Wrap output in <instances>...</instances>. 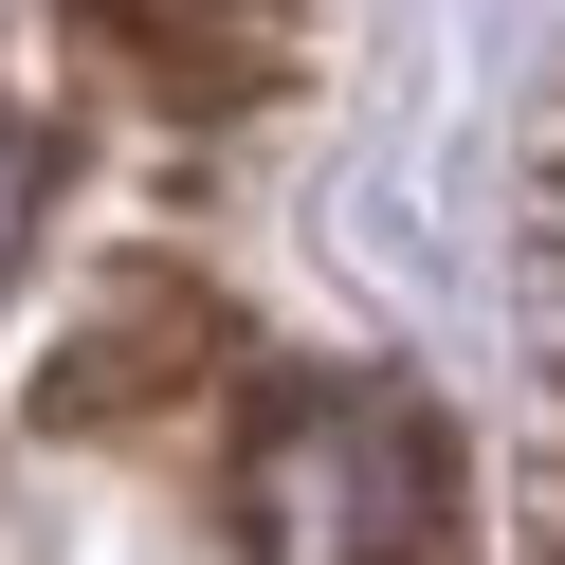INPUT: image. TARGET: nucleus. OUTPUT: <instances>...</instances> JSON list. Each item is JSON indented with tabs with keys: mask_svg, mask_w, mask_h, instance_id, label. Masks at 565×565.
<instances>
[{
	"mask_svg": "<svg viewBox=\"0 0 565 565\" xmlns=\"http://www.w3.org/2000/svg\"><path fill=\"white\" fill-rule=\"evenodd\" d=\"M0 220H19V110H0Z\"/></svg>",
	"mask_w": 565,
	"mask_h": 565,
	"instance_id": "obj_3",
	"label": "nucleus"
},
{
	"mask_svg": "<svg viewBox=\"0 0 565 565\" xmlns=\"http://www.w3.org/2000/svg\"><path fill=\"white\" fill-rule=\"evenodd\" d=\"M438 511H456V456L383 383H292L237 438V547L256 565H438Z\"/></svg>",
	"mask_w": 565,
	"mask_h": 565,
	"instance_id": "obj_1",
	"label": "nucleus"
},
{
	"mask_svg": "<svg viewBox=\"0 0 565 565\" xmlns=\"http://www.w3.org/2000/svg\"><path fill=\"white\" fill-rule=\"evenodd\" d=\"M74 19H92L110 74H147L164 110H201V128L292 74V0H74Z\"/></svg>",
	"mask_w": 565,
	"mask_h": 565,
	"instance_id": "obj_2",
	"label": "nucleus"
}]
</instances>
